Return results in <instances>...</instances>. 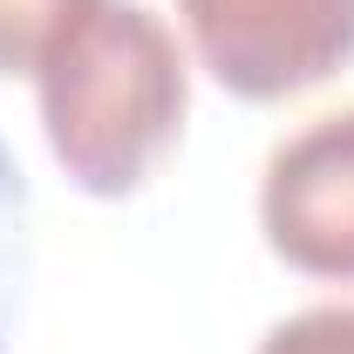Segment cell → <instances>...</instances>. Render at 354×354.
Returning <instances> with one entry per match:
<instances>
[{
	"label": "cell",
	"mask_w": 354,
	"mask_h": 354,
	"mask_svg": "<svg viewBox=\"0 0 354 354\" xmlns=\"http://www.w3.org/2000/svg\"><path fill=\"white\" fill-rule=\"evenodd\" d=\"M28 266H35V198H28V177L14 164V150L0 143V354H7L14 320H21Z\"/></svg>",
	"instance_id": "277c9868"
},
{
	"label": "cell",
	"mask_w": 354,
	"mask_h": 354,
	"mask_svg": "<svg viewBox=\"0 0 354 354\" xmlns=\"http://www.w3.org/2000/svg\"><path fill=\"white\" fill-rule=\"evenodd\" d=\"M259 354H354V307H307L279 320Z\"/></svg>",
	"instance_id": "8992f818"
},
{
	"label": "cell",
	"mask_w": 354,
	"mask_h": 354,
	"mask_svg": "<svg viewBox=\"0 0 354 354\" xmlns=\"http://www.w3.org/2000/svg\"><path fill=\"white\" fill-rule=\"evenodd\" d=\"M95 0H0V75H35Z\"/></svg>",
	"instance_id": "5b68a950"
},
{
	"label": "cell",
	"mask_w": 354,
	"mask_h": 354,
	"mask_svg": "<svg viewBox=\"0 0 354 354\" xmlns=\"http://www.w3.org/2000/svg\"><path fill=\"white\" fill-rule=\"evenodd\" d=\"M259 225L293 272L354 286V109L313 116L266 157Z\"/></svg>",
	"instance_id": "3957f363"
},
{
	"label": "cell",
	"mask_w": 354,
	"mask_h": 354,
	"mask_svg": "<svg viewBox=\"0 0 354 354\" xmlns=\"http://www.w3.org/2000/svg\"><path fill=\"white\" fill-rule=\"evenodd\" d=\"M177 14L239 102L307 95L354 62V0H177Z\"/></svg>",
	"instance_id": "7a4b0ae2"
},
{
	"label": "cell",
	"mask_w": 354,
	"mask_h": 354,
	"mask_svg": "<svg viewBox=\"0 0 354 354\" xmlns=\"http://www.w3.org/2000/svg\"><path fill=\"white\" fill-rule=\"evenodd\" d=\"M55 164L88 198H130L171 157L191 75L177 35L143 0H95L35 68Z\"/></svg>",
	"instance_id": "6da1fadb"
}]
</instances>
